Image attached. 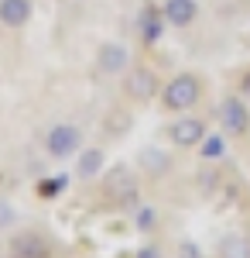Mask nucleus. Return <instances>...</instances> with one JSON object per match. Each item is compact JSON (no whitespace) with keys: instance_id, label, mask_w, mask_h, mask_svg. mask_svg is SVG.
<instances>
[{"instance_id":"nucleus-15","label":"nucleus","mask_w":250,"mask_h":258,"mask_svg":"<svg viewBox=\"0 0 250 258\" xmlns=\"http://www.w3.org/2000/svg\"><path fill=\"white\" fill-rule=\"evenodd\" d=\"M216 255L219 258H250V238L247 234H226L216 244Z\"/></svg>"},{"instance_id":"nucleus-18","label":"nucleus","mask_w":250,"mask_h":258,"mask_svg":"<svg viewBox=\"0 0 250 258\" xmlns=\"http://www.w3.org/2000/svg\"><path fill=\"white\" fill-rule=\"evenodd\" d=\"M62 186H65V179H45L38 186V193L41 197H52V193H62Z\"/></svg>"},{"instance_id":"nucleus-11","label":"nucleus","mask_w":250,"mask_h":258,"mask_svg":"<svg viewBox=\"0 0 250 258\" xmlns=\"http://www.w3.org/2000/svg\"><path fill=\"white\" fill-rule=\"evenodd\" d=\"M103 172H106V152L99 145H82V152L76 155V179L93 182L103 179Z\"/></svg>"},{"instance_id":"nucleus-8","label":"nucleus","mask_w":250,"mask_h":258,"mask_svg":"<svg viewBox=\"0 0 250 258\" xmlns=\"http://www.w3.org/2000/svg\"><path fill=\"white\" fill-rule=\"evenodd\" d=\"M161 14H165V24L175 28V31H189L199 14H202V7H199V0H161Z\"/></svg>"},{"instance_id":"nucleus-17","label":"nucleus","mask_w":250,"mask_h":258,"mask_svg":"<svg viewBox=\"0 0 250 258\" xmlns=\"http://www.w3.org/2000/svg\"><path fill=\"white\" fill-rule=\"evenodd\" d=\"M175 258H206V255H202V248H199L195 241H178V248H175Z\"/></svg>"},{"instance_id":"nucleus-16","label":"nucleus","mask_w":250,"mask_h":258,"mask_svg":"<svg viewBox=\"0 0 250 258\" xmlns=\"http://www.w3.org/2000/svg\"><path fill=\"white\" fill-rule=\"evenodd\" d=\"M131 224H134V231H141V234H154L158 231V210H154L151 203H137L134 210H131Z\"/></svg>"},{"instance_id":"nucleus-21","label":"nucleus","mask_w":250,"mask_h":258,"mask_svg":"<svg viewBox=\"0 0 250 258\" xmlns=\"http://www.w3.org/2000/svg\"><path fill=\"white\" fill-rule=\"evenodd\" d=\"M236 93H240V97L250 103V69L243 73V76H240V83H236Z\"/></svg>"},{"instance_id":"nucleus-10","label":"nucleus","mask_w":250,"mask_h":258,"mask_svg":"<svg viewBox=\"0 0 250 258\" xmlns=\"http://www.w3.org/2000/svg\"><path fill=\"white\" fill-rule=\"evenodd\" d=\"M137 28V38H141V45H148V48H154L158 41L165 38V14H161V7H141V14H137L134 21Z\"/></svg>"},{"instance_id":"nucleus-4","label":"nucleus","mask_w":250,"mask_h":258,"mask_svg":"<svg viewBox=\"0 0 250 258\" xmlns=\"http://www.w3.org/2000/svg\"><path fill=\"white\" fill-rule=\"evenodd\" d=\"M216 120H219V131L230 135V138H247L250 135V107L240 93H226V97L216 103Z\"/></svg>"},{"instance_id":"nucleus-12","label":"nucleus","mask_w":250,"mask_h":258,"mask_svg":"<svg viewBox=\"0 0 250 258\" xmlns=\"http://www.w3.org/2000/svg\"><path fill=\"white\" fill-rule=\"evenodd\" d=\"M11 258H48V241L38 231H21L11 241Z\"/></svg>"},{"instance_id":"nucleus-9","label":"nucleus","mask_w":250,"mask_h":258,"mask_svg":"<svg viewBox=\"0 0 250 258\" xmlns=\"http://www.w3.org/2000/svg\"><path fill=\"white\" fill-rule=\"evenodd\" d=\"M134 165H137V172H141V176L161 179V176H168V172H172L175 162H172V155H168L165 148H158V145H144V148L137 152Z\"/></svg>"},{"instance_id":"nucleus-13","label":"nucleus","mask_w":250,"mask_h":258,"mask_svg":"<svg viewBox=\"0 0 250 258\" xmlns=\"http://www.w3.org/2000/svg\"><path fill=\"white\" fill-rule=\"evenodd\" d=\"M31 14H35V4L31 0H0V24L11 28V31L24 28L31 21Z\"/></svg>"},{"instance_id":"nucleus-20","label":"nucleus","mask_w":250,"mask_h":258,"mask_svg":"<svg viewBox=\"0 0 250 258\" xmlns=\"http://www.w3.org/2000/svg\"><path fill=\"white\" fill-rule=\"evenodd\" d=\"M14 217H18V214H14V207L0 200V227H11V224H14Z\"/></svg>"},{"instance_id":"nucleus-3","label":"nucleus","mask_w":250,"mask_h":258,"mask_svg":"<svg viewBox=\"0 0 250 258\" xmlns=\"http://www.w3.org/2000/svg\"><path fill=\"white\" fill-rule=\"evenodd\" d=\"M82 152V127L72 124V120H58L48 127L45 135V155L55 162H65V159H76Z\"/></svg>"},{"instance_id":"nucleus-19","label":"nucleus","mask_w":250,"mask_h":258,"mask_svg":"<svg viewBox=\"0 0 250 258\" xmlns=\"http://www.w3.org/2000/svg\"><path fill=\"white\" fill-rule=\"evenodd\" d=\"M134 258H165V251H161V244H154V241H148L144 248H137Z\"/></svg>"},{"instance_id":"nucleus-1","label":"nucleus","mask_w":250,"mask_h":258,"mask_svg":"<svg viewBox=\"0 0 250 258\" xmlns=\"http://www.w3.org/2000/svg\"><path fill=\"white\" fill-rule=\"evenodd\" d=\"M206 97V83L199 73H175L172 80L161 86V110H168V114H185V110H195L199 103Z\"/></svg>"},{"instance_id":"nucleus-2","label":"nucleus","mask_w":250,"mask_h":258,"mask_svg":"<svg viewBox=\"0 0 250 258\" xmlns=\"http://www.w3.org/2000/svg\"><path fill=\"white\" fill-rule=\"evenodd\" d=\"M103 193L113 200L116 207L134 210L137 203H141V179H137V172L127 169V165H113V169L103 172Z\"/></svg>"},{"instance_id":"nucleus-6","label":"nucleus","mask_w":250,"mask_h":258,"mask_svg":"<svg viewBox=\"0 0 250 258\" xmlns=\"http://www.w3.org/2000/svg\"><path fill=\"white\" fill-rule=\"evenodd\" d=\"M123 97L131 100V103H151V100H158L161 97V80H158V73H154L151 66H144V62L131 66V69L123 73Z\"/></svg>"},{"instance_id":"nucleus-14","label":"nucleus","mask_w":250,"mask_h":258,"mask_svg":"<svg viewBox=\"0 0 250 258\" xmlns=\"http://www.w3.org/2000/svg\"><path fill=\"white\" fill-rule=\"evenodd\" d=\"M195 152H199V159H202V162H223V159H226V152H230V135H223V131H209Z\"/></svg>"},{"instance_id":"nucleus-7","label":"nucleus","mask_w":250,"mask_h":258,"mask_svg":"<svg viewBox=\"0 0 250 258\" xmlns=\"http://www.w3.org/2000/svg\"><path fill=\"white\" fill-rule=\"evenodd\" d=\"M134 66L131 59V48L123 45V41H103L96 48V73L99 76H106V80H123V73Z\"/></svg>"},{"instance_id":"nucleus-5","label":"nucleus","mask_w":250,"mask_h":258,"mask_svg":"<svg viewBox=\"0 0 250 258\" xmlns=\"http://www.w3.org/2000/svg\"><path fill=\"white\" fill-rule=\"evenodd\" d=\"M209 135V120L192 114V110H185V114H178V117L168 124V141H172V148L178 152H192L202 145V138Z\"/></svg>"}]
</instances>
